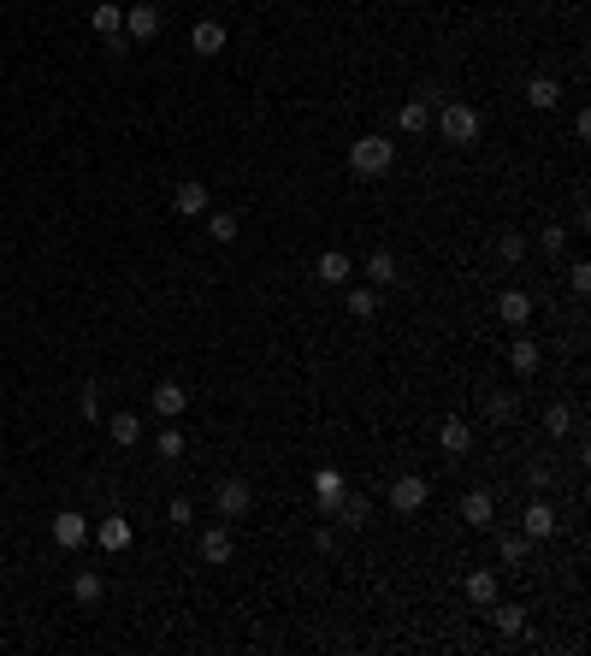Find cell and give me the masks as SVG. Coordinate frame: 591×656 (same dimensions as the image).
Segmentation results:
<instances>
[{
	"label": "cell",
	"mask_w": 591,
	"mask_h": 656,
	"mask_svg": "<svg viewBox=\"0 0 591 656\" xmlns=\"http://www.w3.org/2000/svg\"><path fill=\"white\" fill-rule=\"evenodd\" d=\"M154 450H160V456H166V461H178V456H184V432H178V426H160Z\"/></svg>",
	"instance_id": "cell-30"
},
{
	"label": "cell",
	"mask_w": 591,
	"mask_h": 656,
	"mask_svg": "<svg viewBox=\"0 0 591 656\" xmlns=\"http://www.w3.org/2000/svg\"><path fill=\"white\" fill-rule=\"evenodd\" d=\"M160 36V6L154 0H131L124 6V42H154Z\"/></svg>",
	"instance_id": "cell-5"
},
{
	"label": "cell",
	"mask_w": 591,
	"mask_h": 656,
	"mask_svg": "<svg viewBox=\"0 0 591 656\" xmlns=\"http://www.w3.org/2000/svg\"><path fill=\"white\" fill-rule=\"evenodd\" d=\"M491 627H497L502 639H514L526 627V609H521V603H491Z\"/></svg>",
	"instance_id": "cell-25"
},
{
	"label": "cell",
	"mask_w": 591,
	"mask_h": 656,
	"mask_svg": "<svg viewBox=\"0 0 591 656\" xmlns=\"http://www.w3.org/2000/svg\"><path fill=\"white\" fill-rule=\"evenodd\" d=\"M497 255L509 260V267H514V260H526V237H521V231H502V237H497Z\"/></svg>",
	"instance_id": "cell-31"
},
{
	"label": "cell",
	"mask_w": 591,
	"mask_h": 656,
	"mask_svg": "<svg viewBox=\"0 0 591 656\" xmlns=\"http://www.w3.org/2000/svg\"><path fill=\"white\" fill-rule=\"evenodd\" d=\"M568 290H574V296H586V290H591V267H586V260H574V267H568Z\"/></svg>",
	"instance_id": "cell-37"
},
{
	"label": "cell",
	"mask_w": 591,
	"mask_h": 656,
	"mask_svg": "<svg viewBox=\"0 0 591 656\" xmlns=\"http://www.w3.org/2000/svg\"><path fill=\"white\" fill-rule=\"evenodd\" d=\"M313 550H320V556H332V550H337V533H332V526H320V533H313Z\"/></svg>",
	"instance_id": "cell-38"
},
{
	"label": "cell",
	"mask_w": 591,
	"mask_h": 656,
	"mask_svg": "<svg viewBox=\"0 0 591 656\" xmlns=\"http://www.w3.org/2000/svg\"><path fill=\"white\" fill-rule=\"evenodd\" d=\"M47 533H54V545H59V550H78L83 538H90V521H83L78 509H59V514H54V526H47Z\"/></svg>",
	"instance_id": "cell-8"
},
{
	"label": "cell",
	"mask_w": 591,
	"mask_h": 656,
	"mask_svg": "<svg viewBox=\"0 0 591 656\" xmlns=\"http://www.w3.org/2000/svg\"><path fill=\"white\" fill-rule=\"evenodd\" d=\"M544 426H550V432H574V408H562V402H550V408H544Z\"/></svg>",
	"instance_id": "cell-33"
},
{
	"label": "cell",
	"mask_w": 591,
	"mask_h": 656,
	"mask_svg": "<svg viewBox=\"0 0 591 656\" xmlns=\"http://www.w3.org/2000/svg\"><path fill=\"white\" fill-rule=\"evenodd\" d=\"M172 207H178V219H201V213H207V184H178L172 189Z\"/></svg>",
	"instance_id": "cell-13"
},
{
	"label": "cell",
	"mask_w": 591,
	"mask_h": 656,
	"mask_svg": "<svg viewBox=\"0 0 591 656\" xmlns=\"http://www.w3.org/2000/svg\"><path fill=\"white\" fill-rule=\"evenodd\" d=\"M396 131H402V136H426V131H432V101H420V95H414L408 107L396 112Z\"/></svg>",
	"instance_id": "cell-14"
},
{
	"label": "cell",
	"mask_w": 591,
	"mask_h": 656,
	"mask_svg": "<svg viewBox=\"0 0 591 656\" xmlns=\"http://www.w3.org/2000/svg\"><path fill=\"white\" fill-rule=\"evenodd\" d=\"M201 562H207V567L231 562V533H225V526H207V533H201Z\"/></svg>",
	"instance_id": "cell-19"
},
{
	"label": "cell",
	"mask_w": 591,
	"mask_h": 656,
	"mask_svg": "<svg viewBox=\"0 0 591 656\" xmlns=\"http://www.w3.org/2000/svg\"><path fill=\"white\" fill-rule=\"evenodd\" d=\"M497 320L509 325V332H526V320H533V296L509 284V290H502V296H497Z\"/></svg>",
	"instance_id": "cell-6"
},
{
	"label": "cell",
	"mask_w": 591,
	"mask_h": 656,
	"mask_svg": "<svg viewBox=\"0 0 591 656\" xmlns=\"http://www.w3.org/2000/svg\"><path fill=\"white\" fill-rule=\"evenodd\" d=\"M190 48H195L201 59H219L225 54V24L219 18H201L195 30H190Z\"/></svg>",
	"instance_id": "cell-11"
},
{
	"label": "cell",
	"mask_w": 591,
	"mask_h": 656,
	"mask_svg": "<svg viewBox=\"0 0 591 656\" xmlns=\"http://www.w3.org/2000/svg\"><path fill=\"white\" fill-rule=\"evenodd\" d=\"M556 101H562V83L556 78H533V83H526V107H533V112H556Z\"/></svg>",
	"instance_id": "cell-21"
},
{
	"label": "cell",
	"mask_w": 591,
	"mask_h": 656,
	"mask_svg": "<svg viewBox=\"0 0 591 656\" xmlns=\"http://www.w3.org/2000/svg\"><path fill=\"white\" fill-rule=\"evenodd\" d=\"M90 24H95V36H124V6H112V0H107V6L90 12Z\"/></svg>",
	"instance_id": "cell-27"
},
{
	"label": "cell",
	"mask_w": 591,
	"mask_h": 656,
	"mask_svg": "<svg viewBox=\"0 0 591 656\" xmlns=\"http://www.w3.org/2000/svg\"><path fill=\"white\" fill-rule=\"evenodd\" d=\"M184 408H190V390H184L178 378H160V385H154V414H160V420H178Z\"/></svg>",
	"instance_id": "cell-9"
},
{
	"label": "cell",
	"mask_w": 591,
	"mask_h": 656,
	"mask_svg": "<svg viewBox=\"0 0 591 656\" xmlns=\"http://www.w3.org/2000/svg\"><path fill=\"white\" fill-rule=\"evenodd\" d=\"M349 313H355V320H373V313H379V290H373V284L361 290L355 284V290H349Z\"/></svg>",
	"instance_id": "cell-28"
},
{
	"label": "cell",
	"mask_w": 591,
	"mask_h": 656,
	"mask_svg": "<svg viewBox=\"0 0 591 656\" xmlns=\"http://www.w3.org/2000/svg\"><path fill=\"white\" fill-rule=\"evenodd\" d=\"M391 166H396V143L391 136H361V143L349 148V172H355V178H385Z\"/></svg>",
	"instance_id": "cell-2"
},
{
	"label": "cell",
	"mask_w": 591,
	"mask_h": 656,
	"mask_svg": "<svg viewBox=\"0 0 591 656\" xmlns=\"http://www.w3.org/2000/svg\"><path fill=\"white\" fill-rule=\"evenodd\" d=\"M396 255H391V249H373V255H367V279L373 284H396Z\"/></svg>",
	"instance_id": "cell-26"
},
{
	"label": "cell",
	"mask_w": 591,
	"mask_h": 656,
	"mask_svg": "<svg viewBox=\"0 0 591 656\" xmlns=\"http://www.w3.org/2000/svg\"><path fill=\"white\" fill-rule=\"evenodd\" d=\"M343 491H349V479L337 473V468H320V473H313V503H320V514H332Z\"/></svg>",
	"instance_id": "cell-10"
},
{
	"label": "cell",
	"mask_w": 591,
	"mask_h": 656,
	"mask_svg": "<svg viewBox=\"0 0 591 656\" xmlns=\"http://www.w3.org/2000/svg\"><path fill=\"white\" fill-rule=\"evenodd\" d=\"M367 497H361V491H343V497H337V509H332V521H343V526H367Z\"/></svg>",
	"instance_id": "cell-23"
},
{
	"label": "cell",
	"mask_w": 591,
	"mask_h": 656,
	"mask_svg": "<svg viewBox=\"0 0 591 656\" xmlns=\"http://www.w3.org/2000/svg\"><path fill=\"white\" fill-rule=\"evenodd\" d=\"M538 361H544V355H538L533 337H514V344H509V373H514V378H533Z\"/></svg>",
	"instance_id": "cell-17"
},
{
	"label": "cell",
	"mask_w": 591,
	"mask_h": 656,
	"mask_svg": "<svg viewBox=\"0 0 591 656\" xmlns=\"http://www.w3.org/2000/svg\"><path fill=\"white\" fill-rule=\"evenodd\" d=\"M95 538H100V550L119 556V550H131V521H124V514H107V521L95 526Z\"/></svg>",
	"instance_id": "cell-18"
},
{
	"label": "cell",
	"mask_w": 591,
	"mask_h": 656,
	"mask_svg": "<svg viewBox=\"0 0 591 656\" xmlns=\"http://www.w3.org/2000/svg\"><path fill=\"white\" fill-rule=\"evenodd\" d=\"M78 408H83V420H100V390H95V378H83V397H78Z\"/></svg>",
	"instance_id": "cell-36"
},
{
	"label": "cell",
	"mask_w": 591,
	"mask_h": 656,
	"mask_svg": "<svg viewBox=\"0 0 591 656\" xmlns=\"http://www.w3.org/2000/svg\"><path fill=\"white\" fill-rule=\"evenodd\" d=\"M166 521H172V526H190V521H195V503H190V497H172V503H166Z\"/></svg>",
	"instance_id": "cell-35"
},
{
	"label": "cell",
	"mask_w": 591,
	"mask_h": 656,
	"mask_svg": "<svg viewBox=\"0 0 591 656\" xmlns=\"http://www.w3.org/2000/svg\"><path fill=\"white\" fill-rule=\"evenodd\" d=\"M213 509H219V521H243V514L255 509V485H248L243 473H225L219 491H213Z\"/></svg>",
	"instance_id": "cell-3"
},
{
	"label": "cell",
	"mask_w": 591,
	"mask_h": 656,
	"mask_svg": "<svg viewBox=\"0 0 591 656\" xmlns=\"http://www.w3.org/2000/svg\"><path fill=\"white\" fill-rule=\"evenodd\" d=\"M461 521L468 526H491L497 521V497L491 491H468V497H461Z\"/></svg>",
	"instance_id": "cell-15"
},
{
	"label": "cell",
	"mask_w": 591,
	"mask_h": 656,
	"mask_svg": "<svg viewBox=\"0 0 591 656\" xmlns=\"http://www.w3.org/2000/svg\"><path fill=\"white\" fill-rule=\"evenodd\" d=\"M538 249H544V255L556 260L562 249H568V231H562V225H544V231H538Z\"/></svg>",
	"instance_id": "cell-32"
},
{
	"label": "cell",
	"mask_w": 591,
	"mask_h": 656,
	"mask_svg": "<svg viewBox=\"0 0 591 656\" xmlns=\"http://www.w3.org/2000/svg\"><path fill=\"white\" fill-rule=\"evenodd\" d=\"M438 444H444V456H468V450H473V426L468 420H444Z\"/></svg>",
	"instance_id": "cell-22"
},
{
	"label": "cell",
	"mask_w": 591,
	"mask_h": 656,
	"mask_svg": "<svg viewBox=\"0 0 591 656\" xmlns=\"http://www.w3.org/2000/svg\"><path fill=\"white\" fill-rule=\"evenodd\" d=\"M432 124H438V136H444L449 148H473L480 143V112H473L468 101H438Z\"/></svg>",
	"instance_id": "cell-1"
},
{
	"label": "cell",
	"mask_w": 591,
	"mask_h": 656,
	"mask_svg": "<svg viewBox=\"0 0 591 656\" xmlns=\"http://www.w3.org/2000/svg\"><path fill=\"white\" fill-rule=\"evenodd\" d=\"M461 598L480 603V609H491V603H497V574H491V567H473V574L461 579Z\"/></svg>",
	"instance_id": "cell-12"
},
{
	"label": "cell",
	"mask_w": 591,
	"mask_h": 656,
	"mask_svg": "<svg viewBox=\"0 0 591 656\" xmlns=\"http://www.w3.org/2000/svg\"><path fill=\"white\" fill-rule=\"evenodd\" d=\"M426 503H432L426 473H396V479H391V509H396V514H420Z\"/></svg>",
	"instance_id": "cell-4"
},
{
	"label": "cell",
	"mask_w": 591,
	"mask_h": 656,
	"mask_svg": "<svg viewBox=\"0 0 591 656\" xmlns=\"http://www.w3.org/2000/svg\"><path fill=\"white\" fill-rule=\"evenodd\" d=\"M526 550H533V538H526V533H509V538H502V562H526Z\"/></svg>",
	"instance_id": "cell-34"
},
{
	"label": "cell",
	"mask_w": 591,
	"mask_h": 656,
	"mask_svg": "<svg viewBox=\"0 0 591 656\" xmlns=\"http://www.w3.org/2000/svg\"><path fill=\"white\" fill-rule=\"evenodd\" d=\"M71 598H78L83 609H95V603L107 598V579H100L95 567H78V574H71Z\"/></svg>",
	"instance_id": "cell-16"
},
{
	"label": "cell",
	"mask_w": 591,
	"mask_h": 656,
	"mask_svg": "<svg viewBox=\"0 0 591 656\" xmlns=\"http://www.w3.org/2000/svg\"><path fill=\"white\" fill-rule=\"evenodd\" d=\"M313 272H320V284H349L355 260H349L343 249H325V255H320V267H313Z\"/></svg>",
	"instance_id": "cell-20"
},
{
	"label": "cell",
	"mask_w": 591,
	"mask_h": 656,
	"mask_svg": "<svg viewBox=\"0 0 591 656\" xmlns=\"http://www.w3.org/2000/svg\"><path fill=\"white\" fill-rule=\"evenodd\" d=\"M207 237L213 243H237V213H207Z\"/></svg>",
	"instance_id": "cell-29"
},
{
	"label": "cell",
	"mask_w": 591,
	"mask_h": 656,
	"mask_svg": "<svg viewBox=\"0 0 591 656\" xmlns=\"http://www.w3.org/2000/svg\"><path fill=\"white\" fill-rule=\"evenodd\" d=\"M107 438L119 450H136V438H142V420H136V414H112L107 420Z\"/></svg>",
	"instance_id": "cell-24"
},
{
	"label": "cell",
	"mask_w": 591,
	"mask_h": 656,
	"mask_svg": "<svg viewBox=\"0 0 591 656\" xmlns=\"http://www.w3.org/2000/svg\"><path fill=\"white\" fill-rule=\"evenodd\" d=\"M521 526H526L533 545H544V538H556V509H550L544 497H533V503H526V514H521Z\"/></svg>",
	"instance_id": "cell-7"
}]
</instances>
